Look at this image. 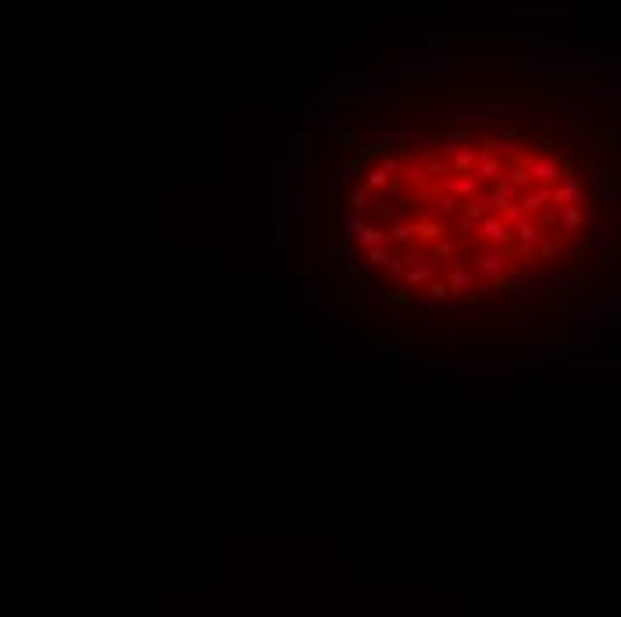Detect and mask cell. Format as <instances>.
I'll list each match as a JSON object with an SVG mask.
<instances>
[{
    "label": "cell",
    "mask_w": 621,
    "mask_h": 617,
    "mask_svg": "<svg viewBox=\"0 0 621 617\" xmlns=\"http://www.w3.org/2000/svg\"><path fill=\"white\" fill-rule=\"evenodd\" d=\"M354 172H357V161H346L343 172H339V179H343L346 189H354V186H357V175H354Z\"/></svg>",
    "instance_id": "30"
},
{
    "label": "cell",
    "mask_w": 621,
    "mask_h": 617,
    "mask_svg": "<svg viewBox=\"0 0 621 617\" xmlns=\"http://www.w3.org/2000/svg\"><path fill=\"white\" fill-rule=\"evenodd\" d=\"M582 193H586L582 179H578V175H568L564 182H557V186H554V204H557V207L578 204V200H582Z\"/></svg>",
    "instance_id": "13"
},
{
    "label": "cell",
    "mask_w": 621,
    "mask_h": 617,
    "mask_svg": "<svg viewBox=\"0 0 621 617\" xmlns=\"http://www.w3.org/2000/svg\"><path fill=\"white\" fill-rule=\"evenodd\" d=\"M507 254L503 247H489V250H472V268L479 279H493V275H503V268H507Z\"/></svg>",
    "instance_id": "6"
},
{
    "label": "cell",
    "mask_w": 621,
    "mask_h": 617,
    "mask_svg": "<svg viewBox=\"0 0 621 617\" xmlns=\"http://www.w3.org/2000/svg\"><path fill=\"white\" fill-rule=\"evenodd\" d=\"M561 250H564V247H561V240H547V243H539V257H542V261H557V257H561Z\"/></svg>",
    "instance_id": "29"
},
{
    "label": "cell",
    "mask_w": 621,
    "mask_h": 617,
    "mask_svg": "<svg viewBox=\"0 0 621 617\" xmlns=\"http://www.w3.org/2000/svg\"><path fill=\"white\" fill-rule=\"evenodd\" d=\"M561 228L564 233H575V228H582V221H586V214H582V207L578 204H568V207H561Z\"/></svg>",
    "instance_id": "20"
},
{
    "label": "cell",
    "mask_w": 621,
    "mask_h": 617,
    "mask_svg": "<svg viewBox=\"0 0 621 617\" xmlns=\"http://www.w3.org/2000/svg\"><path fill=\"white\" fill-rule=\"evenodd\" d=\"M475 236H479L482 243H489V247H507V243L514 240V225L503 221V214L496 211V214H486V218L475 225Z\"/></svg>",
    "instance_id": "3"
},
{
    "label": "cell",
    "mask_w": 621,
    "mask_h": 617,
    "mask_svg": "<svg viewBox=\"0 0 621 617\" xmlns=\"http://www.w3.org/2000/svg\"><path fill=\"white\" fill-rule=\"evenodd\" d=\"M439 236H443V221L436 214L432 218L429 214H414V240L418 243H436Z\"/></svg>",
    "instance_id": "14"
},
{
    "label": "cell",
    "mask_w": 621,
    "mask_h": 617,
    "mask_svg": "<svg viewBox=\"0 0 621 617\" xmlns=\"http://www.w3.org/2000/svg\"><path fill=\"white\" fill-rule=\"evenodd\" d=\"M496 132H500V136H511V139L518 136V129H514V125H507V122H503V125H496Z\"/></svg>",
    "instance_id": "33"
},
{
    "label": "cell",
    "mask_w": 621,
    "mask_h": 617,
    "mask_svg": "<svg viewBox=\"0 0 621 617\" xmlns=\"http://www.w3.org/2000/svg\"><path fill=\"white\" fill-rule=\"evenodd\" d=\"M479 189H482V182L475 179V172H472V175L453 172V175H443L439 182H432V193H453L457 200H475Z\"/></svg>",
    "instance_id": "4"
},
{
    "label": "cell",
    "mask_w": 621,
    "mask_h": 617,
    "mask_svg": "<svg viewBox=\"0 0 621 617\" xmlns=\"http://www.w3.org/2000/svg\"><path fill=\"white\" fill-rule=\"evenodd\" d=\"M378 214H382V218H400V214H404V211H400V200H397V204H378Z\"/></svg>",
    "instance_id": "32"
},
{
    "label": "cell",
    "mask_w": 621,
    "mask_h": 617,
    "mask_svg": "<svg viewBox=\"0 0 621 617\" xmlns=\"http://www.w3.org/2000/svg\"><path fill=\"white\" fill-rule=\"evenodd\" d=\"M357 296H361V300H364L368 307H378V303L385 300V289H382V286H375V282H361Z\"/></svg>",
    "instance_id": "24"
},
{
    "label": "cell",
    "mask_w": 621,
    "mask_h": 617,
    "mask_svg": "<svg viewBox=\"0 0 621 617\" xmlns=\"http://www.w3.org/2000/svg\"><path fill=\"white\" fill-rule=\"evenodd\" d=\"M514 243H518V247H525V250L539 247V243H542V228H539V221L521 218V221L514 225Z\"/></svg>",
    "instance_id": "16"
},
{
    "label": "cell",
    "mask_w": 621,
    "mask_h": 617,
    "mask_svg": "<svg viewBox=\"0 0 621 617\" xmlns=\"http://www.w3.org/2000/svg\"><path fill=\"white\" fill-rule=\"evenodd\" d=\"M521 193H525V189H518L511 175H500L496 182H489V186H482V189H479V200L500 211L503 204H511V200H518V197H521Z\"/></svg>",
    "instance_id": "5"
},
{
    "label": "cell",
    "mask_w": 621,
    "mask_h": 617,
    "mask_svg": "<svg viewBox=\"0 0 621 617\" xmlns=\"http://www.w3.org/2000/svg\"><path fill=\"white\" fill-rule=\"evenodd\" d=\"M361 254H364V261L371 268H385V264H390V250H385V247H361Z\"/></svg>",
    "instance_id": "25"
},
{
    "label": "cell",
    "mask_w": 621,
    "mask_h": 617,
    "mask_svg": "<svg viewBox=\"0 0 621 617\" xmlns=\"http://www.w3.org/2000/svg\"><path fill=\"white\" fill-rule=\"evenodd\" d=\"M511 165H514V161L500 158V153H493L489 146H482V143H479V165H475V179H479L482 186L496 182L500 175H507V168H511Z\"/></svg>",
    "instance_id": "7"
},
{
    "label": "cell",
    "mask_w": 621,
    "mask_h": 617,
    "mask_svg": "<svg viewBox=\"0 0 621 617\" xmlns=\"http://www.w3.org/2000/svg\"><path fill=\"white\" fill-rule=\"evenodd\" d=\"M390 179H393V172L385 165H371L368 175H364V186L368 189H390Z\"/></svg>",
    "instance_id": "19"
},
{
    "label": "cell",
    "mask_w": 621,
    "mask_h": 617,
    "mask_svg": "<svg viewBox=\"0 0 621 617\" xmlns=\"http://www.w3.org/2000/svg\"><path fill=\"white\" fill-rule=\"evenodd\" d=\"M468 250V236H460V233H443L436 243H432V254L439 257V261H450V257H457V254H464Z\"/></svg>",
    "instance_id": "12"
},
{
    "label": "cell",
    "mask_w": 621,
    "mask_h": 617,
    "mask_svg": "<svg viewBox=\"0 0 621 617\" xmlns=\"http://www.w3.org/2000/svg\"><path fill=\"white\" fill-rule=\"evenodd\" d=\"M500 214H503V221H511V225H518L521 218H528V214H525V207H521V200L503 204V207H500Z\"/></svg>",
    "instance_id": "28"
},
{
    "label": "cell",
    "mask_w": 621,
    "mask_h": 617,
    "mask_svg": "<svg viewBox=\"0 0 621 617\" xmlns=\"http://www.w3.org/2000/svg\"><path fill=\"white\" fill-rule=\"evenodd\" d=\"M521 207H525V214L528 218H535V214H542L547 211V204H554V186H542V182H535V186H528L525 193H521Z\"/></svg>",
    "instance_id": "9"
},
{
    "label": "cell",
    "mask_w": 621,
    "mask_h": 617,
    "mask_svg": "<svg viewBox=\"0 0 621 617\" xmlns=\"http://www.w3.org/2000/svg\"><path fill=\"white\" fill-rule=\"evenodd\" d=\"M318 257H325L332 268H343V257H346V247L343 243H325V247H318Z\"/></svg>",
    "instance_id": "23"
},
{
    "label": "cell",
    "mask_w": 621,
    "mask_h": 617,
    "mask_svg": "<svg viewBox=\"0 0 621 617\" xmlns=\"http://www.w3.org/2000/svg\"><path fill=\"white\" fill-rule=\"evenodd\" d=\"M514 161H518L521 168H528L532 179L542 182V186H557V182H564V179L571 175V165L550 158V153H518Z\"/></svg>",
    "instance_id": "1"
},
{
    "label": "cell",
    "mask_w": 621,
    "mask_h": 617,
    "mask_svg": "<svg viewBox=\"0 0 621 617\" xmlns=\"http://www.w3.org/2000/svg\"><path fill=\"white\" fill-rule=\"evenodd\" d=\"M460 211H464V218H468V221H475V225L486 218V204H482L479 197H475V200H460Z\"/></svg>",
    "instance_id": "26"
},
{
    "label": "cell",
    "mask_w": 621,
    "mask_h": 617,
    "mask_svg": "<svg viewBox=\"0 0 621 617\" xmlns=\"http://www.w3.org/2000/svg\"><path fill=\"white\" fill-rule=\"evenodd\" d=\"M404 275H407V254L390 257V264H385V279H390L393 286H400V282H404Z\"/></svg>",
    "instance_id": "22"
},
{
    "label": "cell",
    "mask_w": 621,
    "mask_h": 617,
    "mask_svg": "<svg viewBox=\"0 0 621 617\" xmlns=\"http://www.w3.org/2000/svg\"><path fill=\"white\" fill-rule=\"evenodd\" d=\"M482 146H489L493 153H500V158H507V161H514V158H518V146H514V139H511V136H496V139H486Z\"/></svg>",
    "instance_id": "21"
},
{
    "label": "cell",
    "mask_w": 621,
    "mask_h": 617,
    "mask_svg": "<svg viewBox=\"0 0 621 617\" xmlns=\"http://www.w3.org/2000/svg\"><path fill=\"white\" fill-rule=\"evenodd\" d=\"M436 279H439V257H436V254L411 250V254H407V275H404V282H407L411 289H425V286L436 282Z\"/></svg>",
    "instance_id": "2"
},
{
    "label": "cell",
    "mask_w": 621,
    "mask_h": 617,
    "mask_svg": "<svg viewBox=\"0 0 621 617\" xmlns=\"http://www.w3.org/2000/svg\"><path fill=\"white\" fill-rule=\"evenodd\" d=\"M385 233H390V240L393 243H400V247H407V243H414V218H390V228H385Z\"/></svg>",
    "instance_id": "18"
},
{
    "label": "cell",
    "mask_w": 621,
    "mask_h": 617,
    "mask_svg": "<svg viewBox=\"0 0 621 617\" xmlns=\"http://www.w3.org/2000/svg\"><path fill=\"white\" fill-rule=\"evenodd\" d=\"M429 168H425V161L418 158V161H407L404 165V175H400V182L407 186V189H414V193H432V182H429Z\"/></svg>",
    "instance_id": "10"
},
{
    "label": "cell",
    "mask_w": 621,
    "mask_h": 617,
    "mask_svg": "<svg viewBox=\"0 0 621 617\" xmlns=\"http://www.w3.org/2000/svg\"><path fill=\"white\" fill-rule=\"evenodd\" d=\"M421 300L429 303V307H450V300H453V289L446 286V279H443V282L436 279V282H429V286L421 289Z\"/></svg>",
    "instance_id": "17"
},
{
    "label": "cell",
    "mask_w": 621,
    "mask_h": 617,
    "mask_svg": "<svg viewBox=\"0 0 621 617\" xmlns=\"http://www.w3.org/2000/svg\"><path fill=\"white\" fill-rule=\"evenodd\" d=\"M479 129V122H457V129H453V136L457 139H472V132Z\"/></svg>",
    "instance_id": "31"
},
{
    "label": "cell",
    "mask_w": 621,
    "mask_h": 617,
    "mask_svg": "<svg viewBox=\"0 0 621 617\" xmlns=\"http://www.w3.org/2000/svg\"><path fill=\"white\" fill-rule=\"evenodd\" d=\"M432 214L443 221V225H450V221H457L464 211H460V200L453 197V193H436V204H432Z\"/></svg>",
    "instance_id": "15"
},
{
    "label": "cell",
    "mask_w": 621,
    "mask_h": 617,
    "mask_svg": "<svg viewBox=\"0 0 621 617\" xmlns=\"http://www.w3.org/2000/svg\"><path fill=\"white\" fill-rule=\"evenodd\" d=\"M346 204H350L354 211H364V207L371 204V189H368V186H354V189H350V200H346Z\"/></svg>",
    "instance_id": "27"
},
{
    "label": "cell",
    "mask_w": 621,
    "mask_h": 617,
    "mask_svg": "<svg viewBox=\"0 0 621 617\" xmlns=\"http://www.w3.org/2000/svg\"><path fill=\"white\" fill-rule=\"evenodd\" d=\"M472 261H453L450 268H446V286L453 289V296H472V289H475V282H472Z\"/></svg>",
    "instance_id": "8"
},
{
    "label": "cell",
    "mask_w": 621,
    "mask_h": 617,
    "mask_svg": "<svg viewBox=\"0 0 621 617\" xmlns=\"http://www.w3.org/2000/svg\"><path fill=\"white\" fill-rule=\"evenodd\" d=\"M446 165H450V172L472 175V172H475V165H479V150L472 146V139H460V143H457V150H453V158H450Z\"/></svg>",
    "instance_id": "11"
}]
</instances>
